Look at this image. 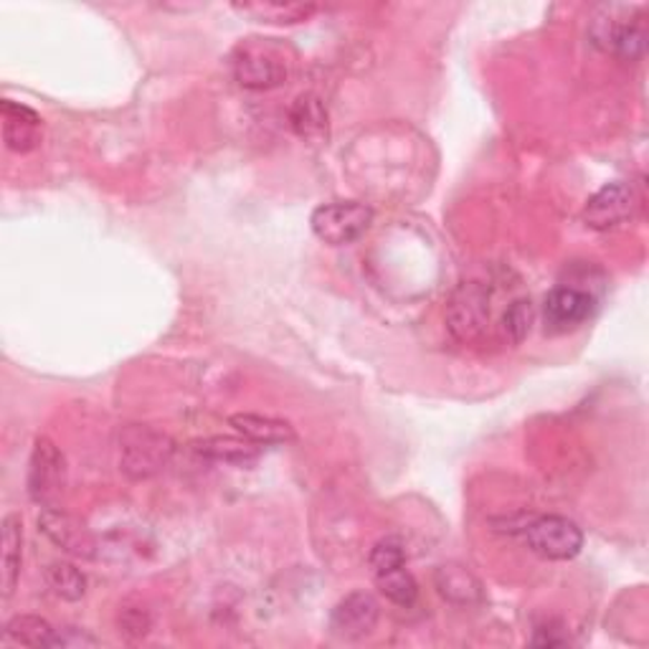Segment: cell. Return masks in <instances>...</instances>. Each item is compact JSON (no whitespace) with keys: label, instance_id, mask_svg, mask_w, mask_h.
I'll list each match as a JSON object with an SVG mask.
<instances>
[{"label":"cell","instance_id":"2e32d148","mask_svg":"<svg viewBox=\"0 0 649 649\" xmlns=\"http://www.w3.org/2000/svg\"><path fill=\"white\" fill-rule=\"evenodd\" d=\"M23 561V523L21 515H6L3 518V559H0V589H3V599H11L21 576Z\"/></svg>","mask_w":649,"mask_h":649},{"label":"cell","instance_id":"4fadbf2b","mask_svg":"<svg viewBox=\"0 0 649 649\" xmlns=\"http://www.w3.org/2000/svg\"><path fill=\"white\" fill-rule=\"evenodd\" d=\"M236 432L249 439V442L259 446L269 444H289L295 442V426L285 419H274V416H262V414H234L228 419Z\"/></svg>","mask_w":649,"mask_h":649},{"label":"cell","instance_id":"8fae6325","mask_svg":"<svg viewBox=\"0 0 649 649\" xmlns=\"http://www.w3.org/2000/svg\"><path fill=\"white\" fill-rule=\"evenodd\" d=\"M378 617H381L378 599L368 591H353L333 607L331 629L341 639L355 642V639L368 637L373 629H376Z\"/></svg>","mask_w":649,"mask_h":649},{"label":"cell","instance_id":"277c9868","mask_svg":"<svg viewBox=\"0 0 649 649\" xmlns=\"http://www.w3.org/2000/svg\"><path fill=\"white\" fill-rule=\"evenodd\" d=\"M373 218H376L373 208L361 200H335V204L317 206L309 216V226L319 242L345 246L358 242L371 228Z\"/></svg>","mask_w":649,"mask_h":649},{"label":"cell","instance_id":"ffe728a7","mask_svg":"<svg viewBox=\"0 0 649 649\" xmlns=\"http://www.w3.org/2000/svg\"><path fill=\"white\" fill-rule=\"evenodd\" d=\"M46 587L63 601H79L87 593V576L69 561H53L46 566Z\"/></svg>","mask_w":649,"mask_h":649},{"label":"cell","instance_id":"8992f818","mask_svg":"<svg viewBox=\"0 0 649 649\" xmlns=\"http://www.w3.org/2000/svg\"><path fill=\"white\" fill-rule=\"evenodd\" d=\"M234 79L244 89H274L282 87L289 77V67L272 43H242L232 61Z\"/></svg>","mask_w":649,"mask_h":649},{"label":"cell","instance_id":"7402d4cb","mask_svg":"<svg viewBox=\"0 0 649 649\" xmlns=\"http://www.w3.org/2000/svg\"><path fill=\"white\" fill-rule=\"evenodd\" d=\"M373 579H376L381 593L391 601V604L411 607L419 599V583H416L414 576L406 571V566L386 571L381 576H373Z\"/></svg>","mask_w":649,"mask_h":649},{"label":"cell","instance_id":"3957f363","mask_svg":"<svg viewBox=\"0 0 649 649\" xmlns=\"http://www.w3.org/2000/svg\"><path fill=\"white\" fill-rule=\"evenodd\" d=\"M446 319L456 341L482 343L492 331V289L482 282H464L454 292Z\"/></svg>","mask_w":649,"mask_h":649},{"label":"cell","instance_id":"44dd1931","mask_svg":"<svg viewBox=\"0 0 649 649\" xmlns=\"http://www.w3.org/2000/svg\"><path fill=\"white\" fill-rule=\"evenodd\" d=\"M53 637H57V629H53L43 617L36 614L13 617L6 625V639H11L13 645L53 647Z\"/></svg>","mask_w":649,"mask_h":649},{"label":"cell","instance_id":"7a4b0ae2","mask_svg":"<svg viewBox=\"0 0 649 649\" xmlns=\"http://www.w3.org/2000/svg\"><path fill=\"white\" fill-rule=\"evenodd\" d=\"M513 530L523 535L530 551L545 561H571L583 548L581 528L563 515H533Z\"/></svg>","mask_w":649,"mask_h":649},{"label":"cell","instance_id":"484cf974","mask_svg":"<svg viewBox=\"0 0 649 649\" xmlns=\"http://www.w3.org/2000/svg\"><path fill=\"white\" fill-rule=\"evenodd\" d=\"M120 627L125 635L130 637H145L150 629V617L142 609H125L120 617Z\"/></svg>","mask_w":649,"mask_h":649},{"label":"cell","instance_id":"ba28073f","mask_svg":"<svg viewBox=\"0 0 649 649\" xmlns=\"http://www.w3.org/2000/svg\"><path fill=\"white\" fill-rule=\"evenodd\" d=\"M637 206L639 198L635 186L621 180L607 183L604 188H599L589 198L587 208H583V222H587L589 228H597V232H609V228L627 224L635 216Z\"/></svg>","mask_w":649,"mask_h":649},{"label":"cell","instance_id":"ac0fdd59","mask_svg":"<svg viewBox=\"0 0 649 649\" xmlns=\"http://www.w3.org/2000/svg\"><path fill=\"white\" fill-rule=\"evenodd\" d=\"M194 450L200 456H208V460L226 462V464H252L259 460V444L249 442V439H236V436H208L194 442Z\"/></svg>","mask_w":649,"mask_h":649},{"label":"cell","instance_id":"52a82bcc","mask_svg":"<svg viewBox=\"0 0 649 649\" xmlns=\"http://www.w3.org/2000/svg\"><path fill=\"white\" fill-rule=\"evenodd\" d=\"M609 18H597L591 26V39L599 49L614 53L621 61H637L645 53L647 31L642 16L614 18V8H604Z\"/></svg>","mask_w":649,"mask_h":649},{"label":"cell","instance_id":"d6986e66","mask_svg":"<svg viewBox=\"0 0 649 649\" xmlns=\"http://www.w3.org/2000/svg\"><path fill=\"white\" fill-rule=\"evenodd\" d=\"M535 323V307L530 303V297H513L510 305H505L500 317L498 335L502 343L508 345H520L533 331Z\"/></svg>","mask_w":649,"mask_h":649},{"label":"cell","instance_id":"5b68a950","mask_svg":"<svg viewBox=\"0 0 649 649\" xmlns=\"http://www.w3.org/2000/svg\"><path fill=\"white\" fill-rule=\"evenodd\" d=\"M67 490V460L51 439L39 436L29 462V495L41 508H59Z\"/></svg>","mask_w":649,"mask_h":649},{"label":"cell","instance_id":"7c38bea8","mask_svg":"<svg viewBox=\"0 0 649 649\" xmlns=\"http://www.w3.org/2000/svg\"><path fill=\"white\" fill-rule=\"evenodd\" d=\"M0 115H3V140L6 148L13 153H31L41 145V117L33 112L31 107L21 102H11L3 99L0 105Z\"/></svg>","mask_w":649,"mask_h":649},{"label":"cell","instance_id":"cb8c5ba5","mask_svg":"<svg viewBox=\"0 0 649 649\" xmlns=\"http://www.w3.org/2000/svg\"><path fill=\"white\" fill-rule=\"evenodd\" d=\"M99 639L91 637L89 632L79 627H61L57 629V637H53V647H61V649H71V647H97Z\"/></svg>","mask_w":649,"mask_h":649},{"label":"cell","instance_id":"603a6c76","mask_svg":"<svg viewBox=\"0 0 649 649\" xmlns=\"http://www.w3.org/2000/svg\"><path fill=\"white\" fill-rule=\"evenodd\" d=\"M368 566L373 576H381L393 569H401L406 566V545L399 535H386L373 545V551L368 555Z\"/></svg>","mask_w":649,"mask_h":649},{"label":"cell","instance_id":"6da1fadb","mask_svg":"<svg viewBox=\"0 0 649 649\" xmlns=\"http://www.w3.org/2000/svg\"><path fill=\"white\" fill-rule=\"evenodd\" d=\"M173 439L153 426L130 424L120 432V470L130 480H150L168 468Z\"/></svg>","mask_w":649,"mask_h":649},{"label":"cell","instance_id":"30bf717a","mask_svg":"<svg viewBox=\"0 0 649 649\" xmlns=\"http://www.w3.org/2000/svg\"><path fill=\"white\" fill-rule=\"evenodd\" d=\"M597 309V297L587 289L563 285L555 287L543 299V323L551 333H569L581 327Z\"/></svg>","mask_w":649,"mask_h":649},{"label":"cell","instance_id":"5bb4252c","mask_svg":"<svg viewBox=\"0 0 649 649\" xmlns=\"http://www.w3.org/2000/svg\"><path fill=\"white\" fill-rule=\"evenodd\" d=\"M436 589L446 601H450V604H456V607H472V604H480V601L484 599V591L478 576L456 563L439 566Z\"/></svg>","mask_w":649,"mask_h":649},{"label":"cell","instance_id":"e0dca14e","mask_svg":"<svg viewBox=\"0 0 649 649\" xmlns=\"http://www.w3.org/2000/svg\"><path fill=\"white\" fill-rule=\"evenodd\" d=\"M327 120H331L327 117V107L313 91L299 95L289 107V125L303 140H323L327 135Z\"/></svg>","mask_w":649,"mask_h":649},{"label":"cell","instance_id":"9a60e30c","mask_svg":"<svg viewBox=\"0 0 649 649\" xmlns=\"http://www.w3.org/2000/svg\"><path fill=\"white\" fill-rule=\"evenodd\" d=\"M234 11L257 23L292 26L309 21L317 6L313 3H277V0H254V3H234Z\"/></svg>","mask_w":649,"mask_h":649},{"label":"cell","instance_id":"d4e9b609","mask_svg":"<svg viewBox=\"0 0 649 649\" xmlns=\"http://www.w3.org/2000/svg\"><path fill=\"white\" fill-rule=\"evenodd\" d=\"M530 642H533V647H563V645H569V635H566L563 625L545 621V625L535 627V635Z\"/></svg>","mask_w":649,"mask_h":649},{"label":"cell","instance_id":"9c48e42d","mask_svg":"<svg viewBox=\"0 0 649 649\" xmlns=\"http://www.w3.org/2000/svg\"><path fill=\"white\" fill-rule=\"evenodd\" d=\"M39 530L53 545L61 548L63 553L75 555V559L89 561L97 555V538L77 515L67 513L63 508H43L39 515Z\"/></svg>","mask_w":649,"mask_h":649}]
</instances>
